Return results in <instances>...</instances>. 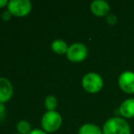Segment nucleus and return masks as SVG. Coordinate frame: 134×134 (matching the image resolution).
Returning a JSON list of instances; mask_svg holds the SVG:
<instances>
[{
	"label": "nucleus",
	"mask_w": 134,
	"mask_h": 134,
	"mask_svg": "<svg viewBox=\"0 0 134 134\" xmlns=\"http://www.w3.org/2000/svg\"><path fill=\"white\" fill-rule=\"evenodd\" d=\"M102 132L103 134H131V127L123 118L113 117L106 120Z\"/></svg>",
	"instance_id": "nucleus-1"
},
{
	"label": "nucleus",
	"mask_w": 134,
	"mask_h": 134,
	"mask_svg": "<svg viewBox=\"0 0 134 134\" xmlns=\"http://www.w3.org/2000/svg\"><path fill=\"white\" fill-rule=\"evenodd\" d=\"M62 125V117L58 111H46L41 118L42 130L48 134L57 131Z\"/></svg>",
	"instance_id": "nucleus-2"
},
{
	"label": "nucleus",
	"mask_w": 134,
	"mask_h": 134,
	"mask_svg": "<svg viewBox=\"0 0 134 134\" xmlns=\"http://www.w3.org/2000/svg\"><path fill=\"white\" fill-rule=\"evenodd\" d=\"M7 8L12 16L23 18L31 12L32 3L30 0H9Z\"/></svg>",
	"instance_id": "nucleus-3"
},
{
	"label": "nucleus",
	"mask_w": 134,
	"mask_h": 134,
	"mask_svg": "<svg viewBox=\"0 0 134 134\" xmlns=\"http://www.w3.org/2000/svg\"><path fill=\"white\" fill-rule=\"evenodd\" d=\"M82 86L88 93H97L103 87V79L99 73L90 72L83 76L81 81Z\"/></svg>",
	"instance_id": "nucleus-4"
},
{
	"label": "nucleus",
	"mask_w": 134,
	"mask_h": 134,
	"mask_svg": "<svg viewBox=\"0 0 134 134\" xmlns=\"http://www.w3.org/2000/svg\"><path fill=\"white\" fill-rule=\"evenodd\" d=\"M88 48H87V46L84 43L74 42L69 46L66 55H67V58L70 62L80 63V62H82L86 59L87 56H88Z\"/></svg>",
	"instance_id": "nucleus-5"
},
{
	"label": "nucleus",
	"mask_w": 134,
	"mask_h": 134,
	"mask_svg": "<svg viewBox=\"0 0 134 134\" xmlns=\"http://www.w3.org/2000/svg\"><path fill=\"white\" fill-rule=\"evenodd\" d=\"M118 84L120 89L127 94L134 93V73L125 71L120 73L118 79Z\"/></svg>",
	"instance_id": "nucleus-6"
},
{
	"label": "nucleus",
	"mask_w": 134,
	"mask_h": 134,
	"mask_svg": "<svg viewBox=\"0 0 134 134\" xmlns=\"http://www.w3.org/2000/svg\"><path fill=\"white\" fill-rule=\"evenodd\" d=\"M14 94L13 85L7 77L0 76V103L5 104L9 101Z\"/></svg>",
	"instance_id": "nucleus-7"
},
{
	"label": "nucleus",
	"mask_w": 134,
	"mask_h": 134,
	"mask_svg": "<svg viewBox=\"0 0 134 134\" xmlns=\"http://www.w3.org/2000/svg\"><path fill=\"white\" fill-rule=\"evenodd\" d=\"M90 10L97 17L108 16L110 12V6L104 0H94L90 4Z\"/></svg>",
	"instance_id": "nucleus-8"
},
{
	"label": "nucleus",
	"mask_w": 134,
	"mask_h": 134,
	"mask_svg": "<svg viewBox=\"0 0 134 134\" xmlns=\"http://www.w3.org/2000/svg\"><path fill=\"white\" fill-rule=\"evenodd\" d=\"M119 112L123 118H131L134 117V98H128L120 106Z\"/></svg>",
	"instance_id": "nucleus-9"
},
{
	"label": "nucleus",
	"mask_w": 134,
	"mask_h": 134,
	"mask_svg": "<svg viewBox=\"0 0 134 134\" xmlns=\"http://www.w3.org/2000/svg\"><path fill=\"white\" fill-rule=\"evenodd\" d=\"M51 49L52 51L57 54H66L68 52V43L61 39H54L51 42Z\"/></svg>",
	"instance_id": "nucleus-10"
},
{
	"label": "nucleus",
	"mask_w": 134,
	"mask_h": 134,
	"mask_svg": "<svg viewBox=\"0 0 134 134\" xmlns=\"http://www.w3.org/2000/svg\"><path fill=\"white\" fill-rule=\"evenodd\" d=\"M79 134H103L102 130L92 123H85L80 128Z\"/></svg>",
	"instance_id": "nucleus-11"
},
{
	"label": "nucleus",
	"mask_w": 134,
	"mask_h": 134,
	"mask_svg": "<svg viewBox=\"0 0 134 134\" xmlns=\"http://www.w3.org/2000/svg\"><path fill=\"white\" fill-rule=\"evenodd\" d=\"M16 131L19 134H28L32 131L31 125L27 120H22L16 123Z\"/></svg>",
	"instance_id": "nucleus-12"
},
{
	"label": "nucleus",
	"mask_w": 134,
	"mask_h": 134,
	"mask_svg": "<svg viewBox=\"0 0 134 134\" xmlns=\"http://www.w3.org/2000/svg\"><path fill=\"white\" fill-rule=\"evenodd\" d=\"M45 107L47 111H53L58 107V99L54 95H48L45 98Z\"/></svg>",
	"instance_id": "nucleus-13"
},
{
	"label": "nucleus",
	"mask_w": 134,
	"mask_h": 134,
	"mask_svg": "<svg viewBox=\"0 0 134 134\" xmlns=\"http://www.w3.org/2000/svg\"><path fill=\"white\" fill-rule=\"evenodd\" d=\"M118 21V18H117L116 15L113 14V13H109L107 16V22L109 25H115Z\"/></svg>",
	"instance_id": "nucleus-14"
},
{
	"label": "nucleus",
	"mask_w": 134,
	"mask_h": 134,
	"mask_svg": "<svg viewBox=\"0 0 134 134\" xmlns=\"http://www.w3.org/2000/svg\"><path fill=\"white\" fill-rule=\"evenodd\" d=\"M11 18H12V14H11L10 12H9L8 10H5L2 12L1 14V18L4 20V21H8V20L11 19Z\"/></svg>",
	"instance_id": "nucleus-15"
},
{
	"label": "nucleus",
	"mask_w": 134,
	"mask_h": 134,
	"mask_svg": "<svg viewBox=\"0 0 134 134\" xmlns=\"http://www.w3.org/2000/svg\"><path fill=\"white\" fill-rule=\"evenodd\" d=\"M5 110H7V108H5V104L0 103V122H1L2 120H4V118H5Z\"/></svg>",
	"instance_id": "nucleus-16"
},
{
	"label": "nucleus",
	"mask_w": 134,
	"mask_h": 134,
	"mask_svg": "<svg viewBox=\"0 0 134 134\" xmlns=\"http://www.w3.org/2000/svg\"><path fill=\"white\" fill-rule=\"evenodd\" d=\"M28 134H48L45 131H43L42 129H32V131H30Z\"/></svg>",
	"instance_id": "nucleus-17"
},
{
	"label": "nucleus",
	"mask_w": 134,
	"mask_h": 134,
	"mask_svg": "<svg viewBox=\"0 0 134 134\" xmlns=\"http://www.w3.org/2000/svg\"><path fill=\"white\" fill-rule=\"evenodd\" d=\"M7 5H8V1L7 0H0V7H7Z\"/></svg>",
	"instance_id": "nucleus-18"
},
{
	"label": "nucleus",
	"mask_w": 134,
	"mask_h": 134,
	"mask_svg": "<svg viewBox=\"0 0 134 134\" xmlns=\"http://www.w3.org/2000/svg\"><path fill=\"white\" fill-rule=\"evenodd\" d=\"M14 134H19V133H18V132H16V133H14Z\"/></svg>",
	"instance_id": "nucleus-19"
}]
</instances>
